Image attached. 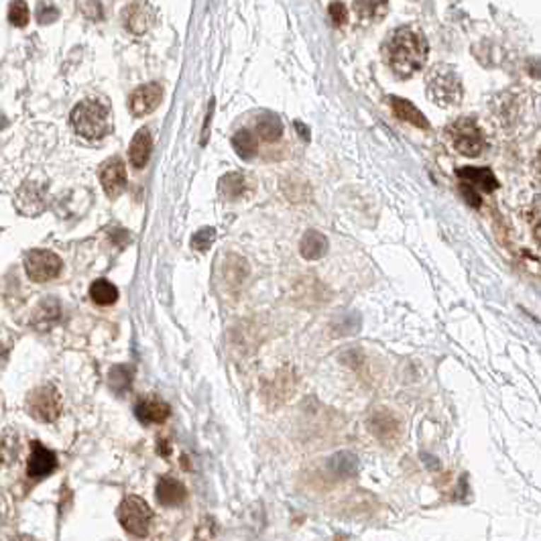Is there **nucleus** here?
<instances>
[{"label":"nucleus","mask_w":541,"mask_h":541,"mask_svg":"<svg viewBox=\"0 0 541 541\" xmlns=\"http://www.w3.org/2000/svg\"><path fill=\"white\" fill-rule=\"evenodd\" d=\"M8 17H11V23H13V25H17V27H25V25L29 23V18H31L29 6H27L23 0L13 2V4H11V13H8Z\"/></svg>","instance_id":"a878e982"},{"label":"nucleus","mask_w":541,"mask_h":541,"mask_svg":"<svg viewBox=\"0 0 541 541\" xmlns=\"http://www.w3.org/2000/svg\"><path fill=\"white\" fill-rule=\"evenodd\" d=\"M134 413H136L139 421H143V424H163L165 419L169 417L171 409L163 399L147 397L134 407Z\"/></svg>","instance_id":"4468645a"},{"label":"nucleus","mask_w":541,"mask_h":541,"mask_svg":"<svg viewBox=\"0 0 541 541\" xmlns=\"http://www.w3.org/2000/svg\"><path fill=\"white\" fill-rule=\"evenodd\" d=\"M460 192H462L464 199H466L472 208H478V206H480V196H478V192H476L472 185H468V183H464V181H462Z\"/></svg>","instance_id":"c85d7f7f"},{"label":"nucleus","mask_w":541,"mask_h":541,"mask_svg":"<svg viewBox=\"0 0 541 541\" xmlns=\"http://www.w3.org/2000/svg\"><path fill=\"white\" fill-rule=\"evenodd\" d=\"M368 427H371V431L375 434L378 442H383L385 446H393V443L399 442L401 431H403L399 417L387 407H378L371 413Z\"/></svg>","instance_id":"6e6552de"},{"label":"nucleus","mask_w":541,"mask_h":541,"mask_svg":"<svg viewBox=\"0 0 541 541\" xmlns=\"http://www.w3.org/2000/svg\"><path fill=\"white\" fill-rule=\"evenodd\" d=\"M27 411L37 421H55L62 415V395L55 387H37L27 397Z\"/></svg>","instance_id":"39448f33"},{"label":"nucleus","mask_w":541,"mask_h":541,"mask_svg":"<svg viewBox=\"0 0 541 541\" xmlns=\"http://www.w3.org/2000/svg\"><path fill=\"white\" fill-rule=\"evenodd\" d=\"M389 0H354V13L364 23H377L387 17Z\"/></svg>","instance_id":"6ab92c4d"},{"label":"nucleus","mask_w":541,"mask_h":541,"mask_svg":"<svg viewBox=\"0 0 541 541\" xmlns=\"http://www.w3.org/2000/svg\"><path fill=\"white\" fill-rule=\"evenodd\" d=\"M71 127L83 141H102L112 127L108 102L100 98L82 100L71 112Z\"/></svg>","instance_id":"f03ea898"},{"label":"nucleus","mask_w":541,"mask_h":541,"mask_svg":"<svg viewBox=\"0 0 541 541\" xmlns=\"http://www.w3.org/2000/svg\"><path fill=\"white\" fill-rule=\"evenodd\" d=\"M427 94L438 106H454L462 100V82L458 74L448 66H436L427 76Z\"/></svg>","instance_id":"7ed1b4c3"},{"label":"nucleus","mask_w":541,"mask_h":541,"mask_svg":"<svg viewBox=\"0 0 541 541\" xmlns=\"http://www.w3.org/2000/svg\"><path fill=\"white\" fill-rule=\"evenodd\" d=\"M232 147L236 151V155L240 159H246V161L252 159L257 155V151H259L257 139H255V134L248 131V129H240L232 136Z\"/></svg>","instance_id":"4be33fe9"},{"label":"nucleus","mask_w":541,"mask_h":541,"mask_svg":"<svg viewBox=\"0 0 541 541\" xmlns=\"http://www.w3.org/2000/svg\"><path fill=\"white\" fill-rule=\"evenodd\" d=\"M257 132L267 143L279 141L281 134H283V124H281L279 116L273 115V112H264V115L259 116L257 118Z\"/></svg>","instance_id":"aec40b11"},{"label":"nucleus","mask_w":541,"mask_h":541,"mask_svg":"<svg viewBox=\"0 0 541 541\" xmlns=\"http://www.w3.org/2000/svg\"><path fill=\"white\" fill-rule=\"evenodd\" d=\"M299 252L308 261H318L328 252V238L318 230H308L299 243Z\"/></svg>","instance_id":"f3484780"},{"label":"nucleus","mask_w":541,"mask_h":541,"mask_svg":"<svg viewBox=\"0 0 541 541\" xmlns=\"http://www.w3.org/2000/svg\"><path fill=\"white\" fill-rule=\"evenodd\" d=\"M100 183L110 197L120 196L127 187V169L120 159H108L100 171Z\"/></svg>","instance_id":"9d476101"},{"label":"nucleus","mask_w":541,"mask_h":541,"mask_svg":"<svg viewBox=\"0 0 541 541\" xmlns=\"http://www.w3.org/2000/svg\"><path fill=\"white\" fill-rule=\"evenodd\" d=\"M90 297L98 303V306H112L118 299V289L110 281L98 279L92 283L90 287Z\"/></svg>","instance_id":"b1692460"},{"label":"nucleus","mask_w":541,"mask_h":541,"mask_svg":"<svg viewBox=\"0 0 541 541\" xmlns=\"http://www.w3.org/2000/svg\"><path fill=\"white\" fill-rule=\"evenodd\" d=\"M55 466H57L55 454L39 442H33L31 458H29V475L33 478H43V476L51 475L55 470Z\"/></svg>","instance_id":"ddd939ff"},{"label":"nucleus","mask_w":541,"mask_h":541,"mask_svg":"<svg viewBox=\"0 0 541 541\" xmlns=\"http://www.w3.org/2000/svg\"><path fill=\"white\" fill-rule=\"evenodd\" d=\"M330 18H332V23L338 25V27H342L346 21H348V11H346V6L342 2L330 4Z\"/></svg>","instance_id":"cd10ccee"},{"label":"nucleus","mask_w":541,"mask_h":541,"mask_svg":"<svg viewBox=\"0 0 541 541\" xmlns=\"http://www.w3.org/2000/svg\"><path fill=\"white\" fill-rule=\"evenodd\" d=\"M151 23H153V11L149 8L145 2L132 4L124 13V27L134 35L147 33Z\"/></svg>","instance_id":"2eb2a0df"},{"label":"nucleus","mask_w":541,"mask_h":541,"mask_svg":"<svg viewBox=\"0 0 541 541\" xmlns=\"http://www.w3.org/2000/svg\"><path fill=\"white\" fill-rule=\"evenodd\" d=\"M151 149H153V136L149 129H141L132 136L131 149H129V157H131L132 167L143 169L147 165L149 157H151Z\"/></svg>","instance_id":"a211bd4d"},{"label":"nucleus","mask_w":541,"mask_h":541,"mask_svg":"<svg viewBox=\"0 0 541 541\" xmlns=\"http://www.w3.org/2000/svg\"><path fill=\"white\" fill-rule=\"evenodd\" d=\"M116 517H118V523L124 527V531H129L136 537H145L153 523V508L149 507V503L143 496L131 494L118 505Z\"/></svg>","instance_id":"20e7f679"},{"label":"nucleus","mask_w":541,"mask_h":541,"mask_svg":"<svg viewBox=\"0 0 541 541\" xmlns=\"http://www.w3.org/2000/svg\"><path fill=\"white\" fill-rule=\"evenodd\" d=\"M458 178L464 183L472 185L476 192H484V194H492L499 187V181L494 180L492 171L487 167H462L458 169Z\"/></svg>","instance_id":"f8f14e48"},{"label":"nucleus","mask_w":541,"mask_h":541,"mask_svg":"<svg viewBox=\"0 0 541 541\" xmlns=\"http://www.w3.org/2000/svg\"><path fill=\"white\" fill-rule=\"evenodd\" d=\"M218 190L224 199H236L246 192V180L240 173H226L218 183Z\"/></svg>","instance_id":"5701e85b"},{"label":"nucleus","mask_w":541,"mask_h":541,"mask_svg":"<svg viewBox=\"0 0 541 541\" xmlns=\"http://www.w3.org/2000/svg\"><path fill=\"white\" fill-rule=\"evenodd\" d=\"M330 470L340 478H350L359 475V458L352 452H338L330 458Z\"/></svg>","instance_id":"412c9836"},{"label":"nucleus","mask_w":541,"mask_h":541,"mask_svg":"<svg viewBox=\"0 0 541 541\" xmlns=\"http://www.w3.org/2000/svg\"><path fill=\"white\" fill-rule=\"evenodd\" d=\"M387 64L399 78H411L427 62V43L424 35L411 27L397 29L387 41Z\"/></svg>","instance_id":"f257e3e1"},{"label":"nucleus","mask_w":541,"mask_h":541,"mask_svg":"<svg viewBox=\"0 0 541 541\" xmlns=\"http://www.w3.org/2000/svg\"><path fill=\"white\" fill-rule=\"evenodd\" d=\"M132 383V368L127 366V364H120V366H115L110 371V385L112 389L118 391V393H124Z\"/></svg>","instance_id":"393cba45"},{"label":"nucleus","mask_w":541,"mask_h":541,"mask_svg":"<svg viewBox=\"0 0 541 541\" xmlns=\"http://www.w3.org/2000/svg\"><path fill=\"white\" fill-rule=\"evenodd\" d=\"M214 238H216V230L214 228H202L197 230L196 234H194V238H192V246L196 248V250H208L210 246H212Z\"/></svg>","instance_id":"bb28decb"},{"label":"nucleus","mask_w":541,"mask_h":541,"mask_svg":"<svg viewBox=\"0 0 541 541\" xmlns=\"http://www.w3.org/2000/svg\"><path fill=\"white\" fill-rule=\"evenodd\" d=\"M155 494H157V501L163 507H180L181 503L185 501V496H187V489L183 487V482H180L178 478L163 476L157 482Z\"/></svg>","instance_id":"9b49d317"},{"label":"nucleus","mask_w":541,"mask_h":541,"mask_svg":"<svg viewBox=\"0 0 541 541\" xmlns=\"http://www.w3.org/2000/svg\"><path fill=\"white\" fill-rule=\"evenodd\" d=\"M163 100V88L159 83H145L136 88L129 98V108L134 116H147Z\"/></svg>","instance_id":"1a4fd4ad"},{"label":"nucleus","mask_w":541,"mask_h":541,"mask_svg":"<svg viewBox=\"0 0 541 541\" xmlns=\"http://www.w3.org/2000/svg\"><path fill=\"white\" fill-rule=\"evenodd\" d=\"M389 104H391V108H393L397 118L409 122V124L421 129V131H427V129H429V120H427L426 116H424V112H419V108L413 106L411 102H407V100L403 98H397V96H391V98H389Z\"/></svg>","instance_id":"dca6fc26"},{"label":"nucleus","mask_w":541,"mask_h":541,"mask_svg":"<svg viewBox=\"0 0 541 541\" xmlns=\"http://www.w3.org/2000/svg\"><path fill=\"white\" fill-rule=\"evenodd\" d=\"M62 267H64L62 259L55 252L45 250V248H35L25 257V271H27L29 279L35 283L55 279L62 273Z\"/></svg>","instance_id":"0eeeda50"},{"label":"nucleus","mask_w":541,"mask_h":541,"mask_svg":"<svg viewBox=\"0 0 541 541\" xmlns=\"http://www.w3.org/2000/svg\"><path fill=\"white\" fill-rule=\"evenodd\" d=\"M450 139L454 149L466 157H478L484 149V136L472 118H458L450 127Z\"/></svg>","instance_id":"423d86ee"}]
</instances>
